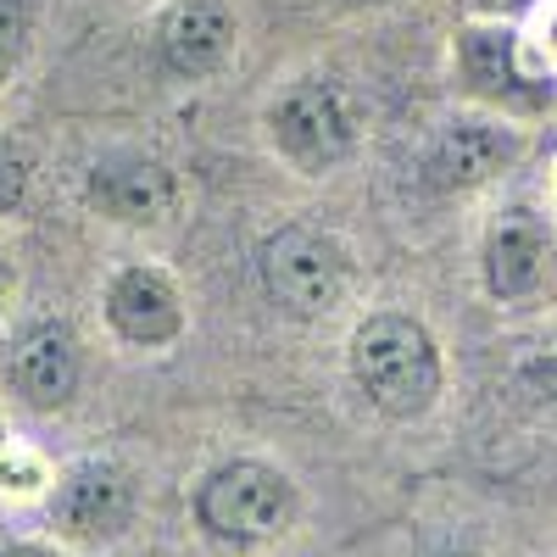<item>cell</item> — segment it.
<instances>
[{
  "label": "cell",
  "mask_w": 557,
  "mask_h": 557,
  "mask_svg": "<svg viewBox=\"0 0 557 557\" xmlns=\"http://www.w3.org/2000/svg\"><path fill=\"white\" fill-rule=\"evenodd\" d=\"M28 196V151L12 146V139H0V218L17 212Z\"/></svg>",
  "instance_id": "cell-14"
},
{
  "label": "cell",
  "mask_w": 557,
  "mask_h": 557,
  "mask_svg": "<svg viewBox=\"0 0 557 557\" xmlns=\"http://www.w3.org/2000/svg\"><path fill=\"white\" fill-rule=\"evenodd\" d=\"M485 12H513V7H524V0H480Z\"/></svg>",
  "instance_id": "cell-17"
},
{
  "label": "cell",
  "mask_w": 557,
  "mask_h": 557,
  "mask_svg": "<svg viewBox=\"0 0 557 557\" xmlns=\"http://www.w3.org/2000/svg\"><path fill=\"white\" fill-rule=\"evenodd\" d=\"M235 51V12L228 0H178L162 23V62L178 78H207Z\"/></svg>",
  "instance_id": "cell-8"
},
{
  "label": "cell",
  "mask_w": 557,
  "mask_h": 557,
  "mask_svg": "<svg viewBox=\"0 0 557 557\" xmlns=\"http://www.w3.org/2000/svg\"><path fill=\"white\" fill-rule=\"evenodd\" d=\"M7 385L23 407L57 412L78 391V341L67 323H34L7 351Z\"/></svg>",
  "instance_id": "cell-6"
},
{
  "label": "cell",
  "mask_w": 557,
  "mask_h": 557,
  "mask_svg": "<svg viewBox=\"0 0 557 557\" xmlns=\"http://www.w3.org/2000/svg\"><path fill=\"white\" fill-rule=\"evenodd\" d=\"M23 39H28V7L23 0H0V73L23 57Z\"/></svg>",
  "instance_id": "cell-15"
},
{
  "label": "cell",
  "mask_w": 557,
  "mask_h": 557,
  "mask_svg": "<svg viewBox=\"0 0 557 557\" xmlns=\"http://www.w3.org/2000/svg\"><path fill=\"white\" fill-rule=\"evenodd\" d=\"M446 557H469V552H446Z\"/></svg>",
  "instance_id": "cell-19"
},
{
  "label": "cell",
  "mask_w": 557,
  "mask_h": 557,
  "mask_svg": "<svg viewBox=\"0 0 557 557\" xmlns=\"http://www.w3.org/2000/svg\"><path fill=\"white\" fill-rule=\"evenodd\" d=\"M128 519H134V485L117 462H73L51 491V524L78 546L117 541Z\"/></svg>",
  "instance_id": "cell-5"
},
{
  "label": "cell",
  "mask_w": 557,
  "mask_h": 557,
  "mask_svg": "<svg viewBox=\"0 0 557 557\" xmlns=\"http://www.w3.org/2000/svg\"><path fill=\"white\" fill-rule=\"evenodd\" d=\"M513 134H502L496 123H451L430 151V178L441 190H469V184H485L502 162H513Z\"/></svg>",
  "instance_id": "cell-11"
},
{
  "label": "cell",
  "mask_w": 557,
  "mask_h": 557,
  "mask_svg": "<svg viewBox=\"0 0 557 557\" xmlns=\"http://www.w3.org/2000/svg\"><path fill=\"white\" fill-rule=\"evenodd\" d=\"M107 323L128 346H168L184 323V307L157 268H123L107 285Z\"/></svg>",
  "instance_id": "cell-9"
},
{
  "label": "cell",
  "mask_w": 557,
  "mask_h": 557,
  "mask_svg": "<svg viewBox=\"0 0 557 557\" xmlns=\"http://www.w3.org/2000/svg\"><path fill=\"white\" fill-rule=\"evenodd\" d=\"M0 557H57V552H45V546H0Z\"/></svg>",
  "instance_id": "cell-16"
},
{
  "label": "cell",
  "mask_w": 557,
  "mask_h": 557,
  "mask_svg": "<svg viewBox=\"0 0 557 557\" xmlns=\"http://www.w3.org/2000/svg\"><path fill=\"white\" fill-rule=\"evenodd\" d=\"M346 7H385V0H346Z\"/></svg>",
  "instance_id": "cell-18"
},
{
  "label": "cell",
  "mask_w": 557,
  "mask_h": 557,
  "mask_svg": "<svg viewBox=\"0 0 557 557\" xmlns=\"http://www.w3.org/2000/svg\"><path fill=\"white\" fill-rule=\"evenodd\" d=\"M519 385H524V396H530L535 407L557 412V346L535 351V357L519 368Z\"/></svg>",
  "instance_id": "cell-13"
},
{
  "label": "cell",
  "mask_w": 557,
  "mask_h": 557,
  "mask_svg": "<svg viewBox=\"0 0 557 557\" xmlns=\"http://www.w3.org/2000/svg\"><path fill=\"white\" fill-rule=\"evenodd\" d=\"M257 268H262V290L296 318H318L346 290V251L330 235H312V228H278L262 246Z\"/></svg>",
  "instance_id": "cell-3"
},
{
  "label": "cell",
  "mask_w": 557,
  "mask_h": 557,
  "mask_svg": "<svg viewBox=\"0 0 557 557\" xmlns=\"http://www.w3.org/2000/svg\"><path fill=\"white\" fill-rule=\"evenodd\" d=\"M546 278V235L530 212H507L485 240V290L502 301L530 296Z\"/></svg>",
  "instance_id": "cell-10"
},
{
  "label": "cell",
  "mask_w": 557,
  "mask_h": 557,
  "mask_svg": "<svg viewBox=\"0 0 557 557\" xmlns=\"http://www.w3.org/2000/svg\"><path fill=\"white\" fill-rule=\"evenodd\" d=\"M84 201L112 223H157L173 207V173L146 157H112L89 168Z\"/></svg>",
  "instance_id": "cell-7"
},
{
  "label": "cell",
  "mask_w": 557,
  "mask_h": 557,
  "mask_svg": "<svg viewBox=\"0 0 557 557\" xmlns=\"http://www.w3.org/2000/svg\"><path fill=\"white\" fill-rule=\"evenodd\" d=\"M196 513H201V530L212 541L257 546V541L285 535V524L296 513V496H290V480L262 469V462H223V469H212L201 480Z\"/></svg>",
  "instance_id": "cell-2"
},
{
  "label": "cell",
  "mask_w": 557,
  "mask_h": 557,
  "mask_svg": "<svg viewBox=\"0 0 557 557\" xmlns=\"http://www.w3.org/2000/svg\"><path fill=\"white\" fill-rule=\"evenodd\" d=\"M351 374H357L362 396L391 418H418L441 396L435 341L424 335V323L396 318V312L368 318L351 335Z\"/></svg>",
  "instance_id": "cell-1"
},
{
  "label": "cell",
  "mask_w": 557,
  "mask_h": 557,
  "mask_svg": "<svg viewBox=\"0 0 557 557\" xmlns=\"http://www.w3.org/2000/svg\"><path fill=\"white\" fill-rule=\"evenodd\" d=\"M268 134H273V146L285 151L296 168L323 173V168H335L351 151V112H346L335 84L301 78V84H290L285 96L273 101Z\"/></svg>",
  "instance_id": "cell-4"
},
{
  "label": "cell",
  "mask_w": 557,
  "mask_h": 557,
  "mask_svg": "<svg viewBox=\"0 0 557 557\" xmlns=\"http://www.w3.org/2000/svg\"><path fill=\"white\" fill-rule=\"evenodd\" d=\"M462 73L480 96L491 101H519V62H513V39L507 34H491V28H474L462 34Z\"/></svg>",
  "instance_id": "cell-12"
}]
</instances>
